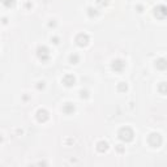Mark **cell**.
Masks as SVG:
<instances>
[{"label": "cell", "mask_w": 167, "mask_h": 167, "mask_svg": "<svg viewBox=\"0 0 167 167\" xmlns=\"http://www.w3.org/2000/svg\"><path fill=\"white\" fill-rule=\"evenodd\" d=\"M119 137H120V140L125 141V142L131 141V140L133 138V132H132V129L128 128V127H125V128H121L120 132H119Z\"/></svg>", "instance_id": "cell-1"}, {"label": "cell", "mask_w": 167, "mask_h": 167, "mask_svg": "<svg viewBox=\"0 0 167 167\" xmlns=\"http://www.w3.org/2000/svg\"><path fill=\"white\" fill-rule=\"evenodd\" d=\"M149 144L154 146V148H157V146H159L162 144V137L159 133H153L149 136Z\"/></svg>", "instance_id": "cell-2"}, {"label": "cell", "mask_w": 167, "mask_h": 167, "mask_svg": "<svg viewBox=\"0 0 167 167\" xmlns=\"http://www.w3.org/2000/svg\"><path fill=\"white\" fill-rule=\"evenodd\" d=\"M156 16L158 18H163L167 16V8L165 5H158L156 8Z\"/></svg>", "instance_id": "cell-3"}, {"label": "cell", "mask_w": 167, "mask_h": 167, "mask_svg": "<svg viewBox=\"0 0 167 167\" xmlns=\"http://www.w3.org/2000/svg\"><path fill=\"white\" fill-rule=\"evenodd\" d=\"M38 55H39V58H41L42 60H47L49 56H50L49 50H47L46 47H39V49H38Z\"/></svg>", "instance_id": "cell-4"}, {"label": "cell", "mask_w": 167, "mask_h": 167, "mask_svg": "<svg viewBox=\"0 0 167 167\" xmlns=\"http://www.w3.org/2000/svg\"><path fill=\"white\" fill-rule=\"evenodd\" d=\"M76 42L78 43V46H85V45H87V42H89V37H87L86 34H80L76 38Z\"/></svg>", "instance_id": "cell-5"}, {"label": "cell", "mask_w": 167, "mask_h": 167, "mask_svg": "<svg viewBox=\"0 0 167 167\" xmlns=\"http://www.w3.org/2000/svg\"><path fill=\"white\" fill-rule=\"evenodd\" d=\"M156 67L161 71L167 69V60L166 59H158V60L156 61Z\"/></svg>", "instance_id": "cell-6"}, {"label": "cell", "mask_w": 167, "mask_h": 167, "mask_svg": "<svg viewBox=\"0 0 167 167\" xmlns=\"http://www.w3.org/2000/svg\"><path fill=\"white\" fill-rule=\"evenodd\" d=\"M37 118H38V120H39V121H46L47 119H49V115H47V112H46L45 110H39V111H38Z\"/></svg>", "instance_id": "cell-7"}, {"label": "cell", "mask_w": 167, "mask_h": 167, "mask_svg": "<svg viewBox=\"0 0 167 167\" xmlns=\"http://www.w3.org/2000/svg\"><path fill=\"white\" fill-rule=\"evenodd\" d=\"M112 68L115 71H121L123 68H124V63H123L121 60H115L114 64H112Z\"/></svg>", "instance_id": "cell-8"}, {"label": "cell", "mask_w": 167, "mask_h": 167, "mask_svg": "<svg viewBox=\"0 0 167 167\" xmlns=\"http://www.w3.org/2000/svg\"><path fill=\"white\" fill-rule=\"evenodd\" d=\"M63 81H64L65 85L71 86V85H72V84L74 82V77H73V76H65V77H64V80H63Z\"/></svg>", "instance_id": "cell-9"}, {"label": "cell", "mask_w": 167, "mask_h": 167, "mask_svg": "<svg viewBox=\"0 0 167 167\" xmlns=\"http://www.w3.org/2000/svg\"><path fill=\"white\" fill-rule=\"evenodd\" d=\"M106 149H107L106 142H99V144H98V150H99V152H105Z\"/></svg>", "instance_id": "cell-10"}, {"label": "cell", "mask_w": 167, "mask_h": 167, "mask_svg": "<svg viewBox=\"0 0 167 167\" xmlns=\"http://www.w3.org/2000/svg\"><path fill=\"white\" fill-rule=\"evenodd\" d=\"M159 90L162 91V93H165V91H167V85H165V84H163V85H161V86H159Z\"/></svg>", "instance_id": "cell-11"}, {"label": "cell", "mask_w": 167, "mask_h": 167, "mask_svg": "<svg viewBox=\"0 0 167 167\" xmlns=\"http://www.w3.org/2000/svg\"><path fill=\"white\" fill-rule=\"evenodd\" d=\"M64 110H65V111H73V110H74V107H73V106H67Z\"/></svg>", "instance_id": "cell-12"}, {"label": "cell", "mask_w": 167, "mask_h": 167, "mask_svg": "<svg viewBox=\"0 0 167 167\" xmlns=\"http://www.w3.org/2000/svg\"><path fill=\"white\" fill-rule=\"evenodd\" d=\"M98 4H101V5H103V4H107V0H98Z\"/></svg>", "instance_id": "cell-13"}, {"label": "cell", "mask_w": 167, "mask_h": 167, "mask_svg": "<svg viewBox=\"0 0 167 167\" xmlns=\"http://www.w3.org/2000/svg\"><path fill=\"white\" fill-rule=\"evenodd\" d=\"M77 56H76V55H74V56H71V60H72V61H77Z\"/></svg>", "instance_id": "cell-14"}]
</instances>
